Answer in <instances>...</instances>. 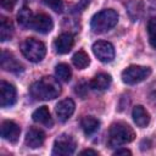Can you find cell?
<instances>
[{"label": "cell", "instance_id": "cell-7", "mask_svg": "<svg viewBox=\"0 0 156 156\" xmlns=\"http://www.w3.org/2000/svg\"><path fill=\"white\" fill-rule=\"evenodd\" d=\"M93 52L98 57L99 61L104 63H108L115 58V48L110 41L98 40L93 44Z\"/></svg>", "mask_w": 156, "mask_h": 156}, {"label": "cell", "instance_id": "cell-10", "mask_svg": "<svg viewBox=\"0 0 156 156\" xmlns=\"http://www.w3.org/2000/svg\"><path fill=\"white\" fill-rule=\"evenodd\" d=\"M0 65H1V68L4 71H7V72H12V73H21V72H23V65L10 51H5L4 50L1 52Z\"/></svg>", "mask_w": 156, "mask_h": 156}, {"label": "cell", "instance_id": "cell-2", "mask_svg": "<svg viewBox=\"0 0 156 156\" xmlns=\"http://www.w3.org/2000/svg\"><path fill=\"white\" fill-rule=\"evenodd\" d=\"M134 139H135V132L129 124L124 122H117L110 127L108 141H107L110 147H116L123 144H128Z\"/></svg>", "mask_w": 156, "mask_h": 156}, {"label": "cell", "instance_id": "cell-24", "mask_svg": "<svg viewBox=\"0 0 156 156\" xmlns=\"http://www.w3.org/2000/svg\"><path fill=\"white\" fill-rule=\"evenodd\" d=\"M44 4L49 6L55 12H62L63 11V2L62 0H44Z\"/></svg>", "mask_w": 156, "mask_h": 156}, {"label": "cell", "instance_id": "cell-9", "mask_svg": "<svg viewBox=\"0 0 156 156\" xmlns=\"http://www.w3.org/2000/svg\"><path fill=\"white\" fill-rule=\"evenodd\" d=\"M17 100V94H16V88L5 82H0V106L1 107H10L12 106Z\"/></svg>", "mask_w": 156, "mask_h": 156}, {"label": "cell", "instance_id": "cell-3", "mask_svg": "<svg viewBox=\"0 0 156 156\" xmlns=\"http://www.w3.org/2000/svg\"><path fill=\"white\" fill-rule=\"evenodd\" d=\"M118 22V13L113 9H105L95 13L90 21V28L94 33L101 34L112 29Z\"/></svg>", "mask_w": 156, "mask_h": 156}, {"label": "cell", "instance_id": "cell-14", "mask_svg": "<svg viewBox=\"0 0 156 156\" xmlns=\"http://www.w3.org/2000/svg\"><path fill=\"white\" fill-rule=\"evenodd\" d=\"M45 140V134L43 133V130L37 129V128H30L27 134H26V145L30 149H38L43 145Z\"/></svg>", "mask_w": 156, "mask_h": 156}, {"label": "cell", "instance_id": "cell-22", "mask_svg": "<svg viewBox=\"0 0 156 156\" xmlns=\"http://www.w3.org/2000/svg\"><path fill=\"white\" fill-rule=\"evenodd\" d=\"M33 13H32V11L28 9V7H22L21 10H20V12H18V15H17V21H18V23L22 26V27H24V28H28L29 27V23H30V21H32V18H33Z\"/></svg>", "mask_w": 156, "mask_h": 156}, {"label": "cell", "instance_id": "cell-18", "mask_svg": "<svg viewBox=\"0 0 156 156\" xmlns=\"http://www.w3.org/2000/svg\"><path fill=\"white\" fill-rule=\"evenodd\" d=\"M99 126H100L99 119H96L93 116H87L80 122V127L85 133V135H93L95 132H98Z\"/></svg>", "mask_w": 156, "mask_h": 156}, {"label": "cell", "instance_id": "cell-26", "mask_svg": "<svg viewBox=\"0 0 156 156\" xmlns=\"http://www.w3.org/2000/svg\"><path fill=\"white\" fill-rule=\"evenodd\" d=\"M80 155H98V151L91 150V149H87V150L80 151Z\"/></svg>", "mask_w": 156, "mask_h": 156}, {"label": "cell", "instance_id": "cell-25", "mask_svg": "<svg viewBox=\"0 0 156 156\" xmlns=\"http://www.w3.org/2000/svg\"><path fill=\"white\" fill-rule=\"evenodd\" d=\"M115 155L116 156H119V155H132V152L128 149H117L115 151Z\"/></svg>", "mask_w": 156, "mask_h": 156}, {"label": "cell", "instance_id": "cell-20", "mask_svg": "<svg viewBox=\"0 0 156 156\" xmlns=\"http://www.w3.org/2000/svg\"><path fill=\"white\" fill-rule=\"evenodd\" d=\"M13 35V27H12V23L5 18V17H1V23H0V39L1 41H6V40H10Z\"/></svg>", "mask_w": 156, "mask_h": 156}, {"label": "cell", "instance_id": "cell-6", "mask_svg": "<svg viewBox=\"0 0 156 156\" xmlns=\"http://www.w3.org/2000/svg\"><path fill=\"white\" fill-rule=\"evenodd\" d=\"M76 147H77V143L71 135L61 134L55 139L54 147H52V155H56V156L72 155L76 151Z\"/></svg>", "mask_w": 156, "mask_h": 156}, {"label": "cell", "instance_id": "cell-4", "mask_svg": "<svg viewBox=\"0 0 156 156\" xmlns=\"http://www.w3.org/2000/svg\"><path fill=\"white\" fill-rule=\"evenodd\" d=\"M21 51L28 61L37 63L44 58L46 54V48L43 41L35 38H27L21 44Z\"/></svg>", "mask_w": 156, "mask_h": 156}, {"label": "cell", "instance_id": "cell-8", "mask_svg": "<svg viewBox=\"0 0 156 156\" xmlns=\"http://www.w3.org/2000/svg\"><path fill=\"white\" fill-rule=\"evenodd\" d=\"M29 29H33L38 33L41 34H46L52 30L54 28V21L52 18L46 15V13H39V15H34L30 23H29Z\"/></svg>", "mask_w": 156, "mask_h": 156}, {"label": "cell", "instance_id": "cell-16", "mask_svg": "<svg viewBox=\"0 0 156 156\" xmlns=\"http://www.w3.org/2000/svg\"><path fill=\"white\" fill-rule=\"evenodd\" d=\"M111 82H112V78H111L110 74H107V73H99L90 82V87L94 90L104 91V90L108 89V87L111 85Z\"/></svg>", "mask_w": 156, "mask_h": 156}, {"label": "cell", "instance_id": "cell-13", "mask_svg": "<svg viewBox=\"0 0 156 156\" xmlns=\"http://www.w3.org/2000/svg\"><path fill=\"white\" fill-rule=\"evenodd\" d=\"M73 44H74V39H73V35L71 33H62L60 34L55 43H54V46H55V50L57 54H67L71 51V49L73 48Z\"/></svg>", "mask_w": 156, "mask_h": 156}, {"label": "cell", "instance_id": "cell-1", "mask_svg": "<svg viewBox=\"0 0 156 156\" xmlns=\"http://www.w3.org/2000/svg\"><path fill=\"white\" fill-rule=\"evenodd\" d=\"M29 93L37 100H52L61 94V85L56 78L46 76L34 82L29 88Z\"/></svg>", "mask_w": 156, "mask_h": 156}, {"label": "cell", "instance_id": "cell-12", "mask_svg": "<svg viewBox=\"0 0 156 156\" xmlns=\"http://www.w3.org/2000/svg\"><path fill=\"white\" fill-rule=\"evenodd\" d=\"M74 108H76V105H74V101L72 99H63L61 100L57 105H56V115H57V118L58 121L61 122H66L74 112Z\"/></svg>", "mask_w": 156, "mask_h": 156}, {"label": "cell", "instance_id": "cell-5", "mask_svg": "<svg viewBox=\"0 0 156 156\" xmlns=\"http://www.w3.org/2000/svg\"><path fill=\"white\" fill-rule=\"evenodd\" d=\"M151 74V68L147 66H139V65H130L126 69H123L121 77L123 83L133 85L145 80Z\"/></svg>", "mask_w": 156, "mask_h": 156}, {"label": "cell", "instance_id": "cell-21", "mask_svg": "<svg viewBox=\"0 0 156 156\" xmlns=\"http://www.w3.org/2000/svg\"><path fill=\"white\" fill-rule=\"evenodd\" d=\"M55 73H56V77H57L58 80H62V82H69L71 80L72 71H71V67L67 63H58V65H56Z\"/></svg>", "mask_w": 156, "mask_h": 156}, {"label": "cell", "instance_id": "cell-11", "mask_svg": "<svg viewBox=\"0 0 156 156\" xmlns=\"http://www.w3.org/2000/svg\"><path fill=\"white\" fill-rule=\"evenodd\" d=\"M21 134V128L13 121H4L1 123V136L10 143H17Z\"/></svg>", "mask_w": 156, "mask_h": 156}, {"label": "cell", "instance_id": "cell-15", "mask_svg": "<svg viewBox=\"0 0 156 156\" xmlns=\"http://www.w3.org/2000/svg\"><path fill=\"white\" fill-rule=\"evenodd\" d=\"M132 117H133L134 123L140 128H145L150 123V115L141 105L134 106V108L132 111Z\"/></svg>", "mask_w": 156, "mask_h": 156}, {"label": "cell", "instance_id": "cell-19", "mask_svg": "<svg viewBox=\"0 0 156 156\" xmlns=\"http://www.w3.org/2000/svg\"><path fill=\"white\" fill-rule=\"evenodd\" d=\"M72 62H73V65H74L78 69H84V68H87V67L89 66V63H90V57L88 56V54H87L85 51L79 50V51H77V52L73 55Z\"/></svg>", "mask_w": 156, "mask_h": 156}, {"label": "cell", "instance_id": "cell-23", "mask_svg": "<svg viewBox=\"0 0 156 156\" xmlns=\"http://www.w3.org/2000/svg\"><path fill=\"white\" fill-rule=\"evenodd\" d=\"M147 37H149V43L150 45L156 49V17H151L147 22Z\"/></svg>", "mask_w": 156, "mask_h": 156}, {"label": "cell", "instance_id": "cell-17", "mask_svg": "<svg viewBox=\"0 0 156 156\" xmlns=\"http://www.w3.org/2000/svg\"><path fill=\"white\" fill-rule=\"evenodd\" d=\"M32 118L37 123H40V124H44V126H48V127L52 126V118H51L50 111H49V108L46 106H41V107L37 108L33 112Z\"/></svg>", "mask_w": 156, "mask_h": 156}]
</instances>
